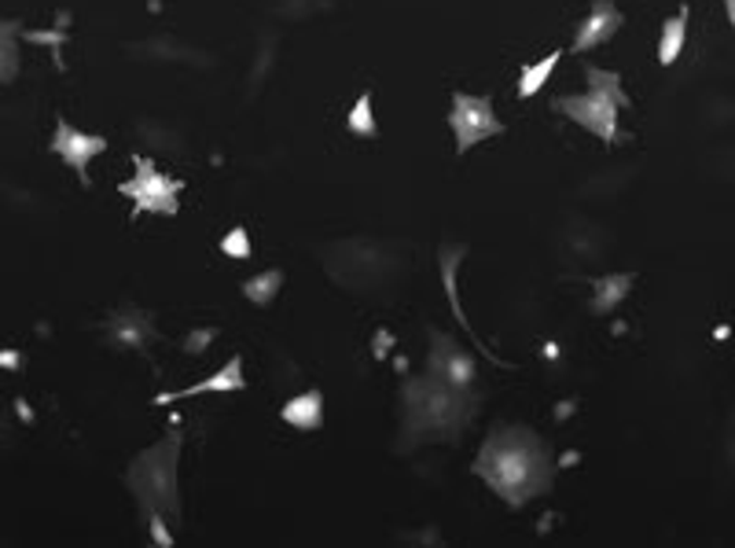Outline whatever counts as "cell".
I'll return each mask as SVG.
<instances>
[{
  "mask_svg": "<svg viewBox=\"0 0 735 548\" xmlns=\"http://www.w3.org/2000/svg\"><path fill=\"white\" fill-rule=\"evenodd\" d=\"M471 472L482 478L504 504L522 508L533 497L552 490L555 464L544 438L530 427H496L474 456Z\"/></svg>",
  "mask_w": 735,
  "mask_h": 548,
  "instance_id": "6da1fadb",
  "label": "cell"
},
{
  "mask_svg": "<svg viewBox=\"0 0 735 548\" xmlns=\"http://www.w3.org/2000/svg\"><path fill=\"white\" fill-rule=\"evenodd\" d=\"M405 402V427L401 438L412 445L420 442H453V438L463 434V427L471 424V394L453 391L442 380H434L431 372L420 376V380H409L401 391Z\"/></svg>",
  "mask_w": 735,
  "mask_h": 548,
  "instance_id": "7a4b0ae2",
  "label": "cell"
},
{
  "mask_svg": "<svg viewBox=\"0 0 735 548\" xmlns=\"http://www.w3.org/2000/svg\"><path fill=\"white\" fill-rule=\"evenodd\" d=\"M177 464H181V431L162 434L155 445L133 456L125 467L129 493L141 501L144 515H166L170 523H181V486H177Z\"/></svg>",
  "mask_w": 735,
  "mask_h": 548,
  "instance_id": "3957f363",
  "label": "cell"
},
{
  "mask_svg": "<svg viewBox=\"0 0 735 548\" xmlns=\"http://www.w3.org/2000/svg\"><path fill=\"white\" fill-rule=\"evenodd\" d=\"M585 82H589V93L578 96H555L552 107L563 118H570L574 126L589 129L592 136H600L603 144L614 147L618 144V111L629 104L622 88L618 71H600V67H585Z\"/></svg>",
  "mask_w": 735,
  "mask_h": 548,
  "instance_id": "277c9868",
  "label": "cell"
},
{
  "mask_svg": "<svg viewBox=\"0 0 735 548\" xmlns=\"http://www.w3.org/2000/svg\"><path fill=\"white\" fill-rule=\"evenodd\" d=\"M118 192H122L125 199H133V206L141 214L173 217L177 211H181V181L170 174H162V169L144 155L133 158V177L118 184Z\"/></svg>",
  "mask_w": 735,
  "mask_h": 548,
  "instance_id": "5b68a950",
  "label": "cell"
},
{
  "mask_svg": "<svg viewBox=\"0 0 735 548\" xmlns=\"http://www.w3.org/2000/svg\"><path fill=\"white\" fill-rule=\"evenodd\" d=\"M449 129H453V136H456V152L467 155L471 147H479L482 141H493V136H501L504 133V122L493 115V99L490 96L453 93Z\"/></svg>",
  "mask_w": 735,
  "mask_h": 548,
  "instance_id": "8992f818",
  "label": "cell"
},
{
  "mask_svg": "<svg viewBox=\"0 0 735 548\" xmlns=\"http://www.w3.org/2000/svg\"><path fill=\"white\" fill-rule=\"evenodd\" d=\"M426 372H431L434 380H442L445 386L463 391V394H471L474 380H479V372H474V357L467 350H460V346L442 332H431V357H426Z\"/></svg>",
  "mask_w": 735,
  "mask_h": 548,
  "instance_id": "52a82bcc",
  "label": "cell"
},
{
  "mask_svg": "<svg viewBox=\"0 0 735 548\" xmlns=\"http://www.w3.org/2000/svg\"><path fill=\"white\" fill-rule=\"evenodd\" d=\"M107 152V136L99 133H85V129L71 126L67 118H59L56 129H52V155L63 158L67 166L74 169V177L88 188V163H93L96 155Z\"/></svg>",
  "mask_w": 735,
  "mask_h": 548,
  "instance_id": "ba28073f",
  "label": "cell"
},
{
  "mask_svg": "<svg viewBox=\"0 0 735 548\" xmlns=\"http://www.w3.org/2000/svg\"><path fill=\"white\" fill-rule=\"evenodd\" d=\"M622 26H625V15L618 12V4H614V0H595L589 15L581 19L578 34H574V56H585L589 48L607 45Z\"/></svg>",
  "mask_w": 735,
  "mask_h": 548,
  "instance_id": "9c48e42d",
  "label": "cell"
},
{
  "mask_svg": "<svg viewBox=\"0 0 735 548\" xmlns=\"http://www.w3.org/2000/svg\"><path fill=\"white\" fill-rule=\"evenodd\" d=\"M246 380H243V357H232V361H225L210 380H198L192 386H181V391H170V394H158L155 402L158 405H173V402H184V397H198V394H236L243 391Z\"/></svg>",
  "mask_w": 735,
  "mask_h": 548,
  "instance_id": "30bf717a",
  "label": "cell"
},
{
  "mask_svg": "<svg viewBox=\"0 0 735 548\" xmlns=\"http://www.w3.org/2000/svg\"><path fill=\"white\" fill-rule=\"evenodd\" d=\"M111 343L115 346H122V350H147V346L155 343V327H152V321H147L144 313H136V310H125V313H118L115 321H111Z\"/></svg>",
  "mask_w": 735,
  "mask_h": 548,
  "instance_id": "8fae6325",
  "label": "cell"
},
{
  "mask_svg": "<svg viewBox=\"0 0 735 548\" xmlns=\"http://www.w3.org/2000/svg\"><path fill=\"white\" fill-rule=\"evenodd\" d=\"M280 420L294 431H316L324 424V394L321 391H302L291 402H284Z\"/></svg>",
  "mask_w": 735,
  "mask_h": 548,
  "instance_id": "7c38bea8",
  "label": "cell"
},
{
  "mask_svg": "<svg viewBox=\"0 0 735 548\" xmlns=\"http://www.w3.org/2000/svg\"><path fill=\"white\" fill-rule=\"evenodd\" d=\"M632 284H637V273H611V276H600V281L592 284V302H589V310H592L595 317L614 313V310H618V306L625 302V298H629Z\"/></svg>",
  "mask_w": 735,
  "mask_h": 548,
  "instance_id": "4fadbf2b",
  "label": "cell"
},
{
  "mask_svg": "<svg viewBox=\"0 0 735 548\" xmlns=\"http://www.w3.org/2000/svg\"><path fill=\"white\" fill-rule=\"evenodd\" d=\"M688 23H691V8L684 4L677 15H670L662 23V34H659V63L662 67H673L684 52V41H688Z\"/></svg>",
  "mask_w": 735,
  "mask_h": 548,
  "instance_id": "5bb4252c",
  "label": "cell"
},
{
  "mask_svg": "<svg viewBox=\"0 0 735 548\" xmlns=\"http://www.w3.org/2000/svg\"><path fill=\"white\" fill-rule=\"evenodd\" d=\"M463 258H467V247L445 243L442 254H438V262H442V284H445V295H449V306H453L456 321H460L467 332H471V324H467V317H463V306H460V295H456V276H460V262H463Z\"/></svg>",
  "mask_w": 735,
  "mask_h": 548,
  "instance_id": "9a60e30c",
  "label": "cell"
},
{
  "mask_svg": "<svg viewBox=\"0 0 735 548\" xmlns=\"http://www.w3.org/2000/svg\"><path fill=\"white\" fill-rule=\"evenodd\" d=\"M559 59H563V52H549L544 59H538V63H526L522 74H519V99L538 96L541 88L549 85V78H552L555 67H559Z\"/></svg>",
  "mask_w": 735,
  "mask_h": 548,
  "instance_id": "2e32d148",
  "label": "cell"
},
{
  "mask_svg": "<svg viewBox=\"0 0 735 548\" xmlns=\"http://www.w3.org/2000/svg\"><path fill=\"white\" fill-rule=\"evenodd\" d=\"M284 281H287L284 269H265V273L251 276V281L243 284L246 302H251V306H273V302H276V295H280Z\"/></svg>",
  "mask_w": 735,
  "mask_h": 548,
  "instance_id": "e0dca14e",
  "label": "cell"
},
{
  "mask_svg": "<svg viewBox=\"0 0 735 548\" xmlns=\"http://www.w3.org/2000/svg\"><path fill=\"white\" fill-rule=\"evenodd\" d=\"M19 78V23L4 19L0 23V82L12 85Z\"/></svg>",
  "mask_w": 735,
  "mask_h": 548,
  "instance_id": "ac0fdd59",
  "label": "cell"
},
{
  "mask_svg": "<svg viewBox=\"0 0 735 548\" xmlns=\"http://www.w3.org/2000/svg\"><path fill=\"white\" fill-rule=\"evenodd\" d=\"M346 129H350L353 136H364V141H372L375 136V107H372V93H361L353 99L350 115H346Z\"/></svg>",
  "mask_w": 735,
  "mask_h": 548,
  "instance_id": "d6986e66",
  "label": "cell"
},
{
  "mask_svg": "<svg viewBox=\"0 0 735 548\" xmlns=\"http://www.w3.org/2000/svg\"><path fill=\"white\" fill-rule=\"evenodd\" d=\"M251 236H246V228L243 225H236V228H228V233L221 236V254L225 258H236V262H246L251 258Z\"/></svg>",
  "mask_w": 735,
  "mask_h": 548,
  "instance_id": "ffe728a7",
  "label": "cell"
},
{
  "mask_svg": "<svg viewBox=\"0 0 735 548\" xmlns=\"http://www.w3.org/2000/svg\"><path fill=\"white\" fill-rule=\"evenodd\" d=\"M217 335H221V332H217V327H195V332L184 338V354H192V357H195V354H203Z\"/></svg>",
  "mask_w": 735,
  "mask_h": 548,
  "instance_id": "44dd1931",
  "label": "cell"
},
{
  "mask_svg": "<svg viewBox=\"0 0 735 548\" xmlns=\"http://www.w3.org/2000/svg\"><path fill=\"white\" fill-rule=\"evenodd\" d=\"M147 523H152V541H155L158 548H173V534H170V520H166V515H158V512H152V515H147Z\"/></svg>",
  "mask_w": 735,
  "mask_h": 548,
  "instance_id": "7402d4cb",
  "label": "cell"
},
{
  "mask_svg": "<svg viewBox=\"0 0 735 548\" xmlns=\"http://www.w3.org/2000/svg\"><path fill=\"white\" fill-rule=\"evenodd\" d=\"M390 343H394V335H390V332H379V335H375V357H386L383 350H386V346H390Z\"/></svg>",
  "mask_w": 735,
  "mask_h": 548,
  "instance_id": "603a6c76",
  "label": "cell"
},
{
  "mask_svg": "<svg viewBox=\"0 0 735 548\" xmlns=\"http://www.w3.org/2000/svg\"><path fill=\"white\" fill-rule=\"evenodd\" d=\"M724 12H728V23H732V34H735V0H724Z\"/></svg>",
  "mask_w": 735,
  "mask_h": 548,
  "instance_id": "cb8c5ba5",
  "label": "cell"
},
{
  "mask_svg": "<svg viewBox=\"0 0 735 548\" xmlns=\"http://www.w3.org/2000/svg\"><path fill=\"white\" fill-rule=\"evenodd\" d=\"M4 368H19V354H15V350H8V354H4Z\"/></svg>",
  "mask_w": 735,
  "mask_h": 548,
  "instance_id": "d4e9b609",
  "label": "cell"
}]
</instances>
